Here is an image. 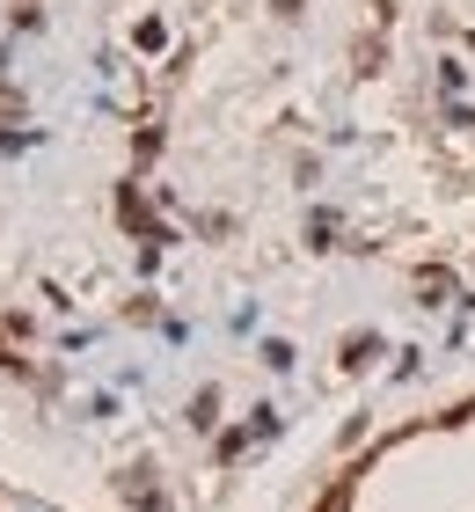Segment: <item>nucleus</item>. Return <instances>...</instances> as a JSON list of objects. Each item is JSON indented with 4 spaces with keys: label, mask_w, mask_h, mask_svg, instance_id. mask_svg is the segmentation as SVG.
<instances>
[{
    "label": "nucleus",
    "mask_w": 475,
    "mask_h": 512,
    "mask_svg": "<svg viewBox=\"0 0 475 512\" xmlns=\"http://www.w3.org/2000/svg\"><path fill=\"white\" fill-rule=\"evenodd\" d=\"M315 512H351V491H329V498H322Z\"/></svg>",
    "instance_id": "nucleus-1"
}]
</instances>
